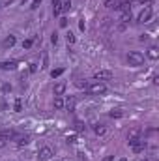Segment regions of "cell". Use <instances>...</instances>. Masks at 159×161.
I'll use <instances>...</instances> for the list:
<instances>
[{"label": "cell", "mask_w": 159, "mask_h": 161, "mask_svg": "<svg viewBox=\"0 0 159 161\" xmlns=\"http://www.w3.org/2000/svg\"><path fill=\"white\" fill-rule=\"evenodd\" d=\"M127 64H129V66H133V68L142 66V64H144V54H142V53H139V51H131V53L127 54Z\"/></svg>", "instance_id": "cell-1"}, {"label": "cell", "mask_w": 159, "mask_h": 161, "mask_svg": "<svg viewBox=\"0 0 159 161\" xmlns=\"http://www.w3.org/2000/svg\"><path fill=\"white\" fill-rule=\"evenodd\" d=\"M86 88H88V92H90V94H94V96H97V94H103V92L107 90V86H105L101 81H97V83H92V84H88Z\"/></svg>", "instance_id": "cell-2"}, {"label": "cell", "mask_w": 159, "mask_h": 161, "mask_svg": "<svg viewBox=\"0 0 159 161\" xmlns=\"http://www.w3.org/2000/svg\"><path fill=\"white\" fill-rule=\"evenodd\" d=\"M114 75H112V71H109V69H99L96 75H94V79L96 81H111Z\"/></svg>", "instance_id": "cell-3"}, {"label": "cell", "mask_w": 159, "mask_h": 161, "mask_svg": "<svg viewBox=\"0 0 159 161\" xmlns=\"http://www.w3.org/2000/svg\"><path fill=\"white\" fill-rule=\"evenodd\" d=\"M51 158H52V150H51L49 146L39 148V159L41 161H51Z\"/></svg>", "instance_id": "cell-4"}, {"label": "cell", "mask_w": 159, "mask_h": 161, "mask_svg": "<svg viewBox=\"0 0 159 161\" xmlns=\"http://www.w3.org/2000/svg\"><path fill=\"white\" fill-rule=\"evenodd\" d=\"M152 8H144L142 11H141V15H139V23H148L150 19H152Z\"/></svg>", "instance_id": "cell-5"}, {"label": "cell", "mask_w": 159, "mask_h": 161, "mask_svg": "<svg viewBox=\"0 0 159 161\" xmlns=\"http://www.w3.org/2000/svg\"><path fill=\"white\" fill-rule=\"evenodd\" d=\"M116 9H118L120 13H131V0H126V2H120Z\"/></svg>", "instance_id": "cell-6"}, {"label": "cell", "mask_w": 159, "mask_h": 161, "mask_svg": "<svg viewBox=\"0 0 159 161\" xmlns=\"http://www.w3.org/2000/svg\"><path fill=\"white\" fill-rule=\"evenodd\" d=\"M0 68L6 69V71H13V69H17V62L15 60H6V62L0 64Z\"/></svg>", "instance_id": "cell-7"}, {"label": "cell", "mask_w": 159, "mask_h": 161, "mask_svg": "<svg viewBox=\"0 0 159 161\" xmlns=\"http://www.w3.org/2000/svg\"><path fill=\"white\" fill-rule=\"evenodd\" d=\"M75 105H77V98H75V96H69V98L64 101V107H66L67 111H75Z\"/></svg>", "instance_id": "cell-8"}, {"label": "cell", "mask_w": 159, "mask_h": 161, "mask_svg": "<svg viewBox=\"0 0 159 161\" xmlns=\"http://www.w3.org/2000/svg\"><path fill=\"white\" fill-rule=\"evenodd\" d=\"M66 88H67V84H66V83H58V84H54L52 92H54V96H62V94L66 92Z\"/></svg>", "instance_id": "cell-9"}, {"label": "cell", "mask_w": 159, "mask_h": 161, "mask_svg": "<svg viewBox=\"0 0 159 161\" xmlns=\"http://www.w3.org/2000/svg\"><path fill=\"white\" fill-rule=\"evenodd\" d=\"M141 133H142V129H141V128H133V129L129 131V135H127V141H135V139H141Z\"/></svg>", "instance_id": "cell-10"}, {"label": "cell", "mask_w": 159, "mask_h": 161, "mask_svg": "<svg viewBox=\"0 0 159 161\" xmlns=\"http://www.w3.org/2000/svg\"><path fill=\"white\" fill-rule=\"evenodd\" d=\"M13 45H15V36H7V38L2 41V47H4V49H11Z\"/></svg>", "instance_id": "cell-11"}, {"label": "cell", "mask_w": 159, "mask_h": 161, "mask_svg": "<svg viewBox=\"0 0 159 161\" xmlns=\"http://www.w3.org/2000/svg\"><path fill=\"white\" fill-rule=\"evenodd\" d=\"M148 58H152V60H157V58H159L157 47H150V49H148Z\"/></svg>", "instance_id": "cell-12"}, {"label": "cell", "mask_w": 159, "mask_h": 161, "mask_svg": "<svg viewBox=\"0 0 159 161\" xmlns=\"http://www.w3.org/2000/svg\"><path fill=\"white\" fill-rule=\"evenodd\" d=\"M69 8H71V2H69V0H62V4H60V13H62V11H64V13L69 11Z\"/></svg>", "instance_id": "cell-13"}, {"label": "cell", "mask_w": 159, "mask_h": 161, "mask_svg": "<svg viewBox=\"0 0 159 161\" xmlns=\"http://www.w3.org/2000/svg\"><path fill=\"white\" fill-rule=\"evenodd\" d=\"M60 4H62V0H52V13L54 15H60Z\"/></svg>", "instance_id": "cell-14"}, {"label": "cell", "mask_w": 159, "mask_h": 161, "mask_svg": "<svg viewBox=\"0 0 159 161\" xmlns=\"http://www.w3.org/2000/svg\"><path fill=\"white\" fill-rule=\"evenodd\" d=\"M54 109H64V99H62V96H56V98H54Z\"/></svg>", "instance_id": "cell-15"}, {"label": "cell", "mask_w": 159, "mask_h": 161, "mask_svg": "<svg viewBox=\"0 0 159 161\" xmlns=\"http://www.w3.org/2000/svg\"><path fill=\"white\" fill-rule=\"evenodd\" d=\"M17 139H19V141H17L19 146H26V144L30 143V137H28V135H24V137H17Z\"/></svg>", "instance_id": "cell-16"}, {"label": "cell", "mask_w": 159, "mask_h": 161, "mask_svg": "<svg viewBox=\"0 0 159 161\" xmlns=\"http://www.w3.org/2000/svg\"><path fill=\"white\" fill-rule=\"evenodd\" d=\"M94 131H96V135H103L105 133V126L103 124H96L94 126Z\"/></svg>", "instance_id": "cell-17"}, {"label": "cell", "mask_w": 159, "mask_h": 161, "mask_svg": "<svg viewBox=\"0 0 159 161\" xmlns=\"http://www.w3.org/2000/svg\"><path fill=\"white\" fill-rule=\"evenodd\" d=\"M62 73H64V68H56V69H52V71H51V77H52V79H56V77H60Z\"/></svg>", "instance_id": "cell-18"}, {"label": "cell", "mask_w": 159, "mask_h": 161, "mask_svg": "<svg viewBox=\"0 0 159 161\" xmlns=\"http://www.w3.org/2000/svg\"><path fill=\"white\" fill-rule=\"evenodd\" d=\"M109 114H111L112 118H122V116H124V113H122L120 109H112V111H111Z\"/></svg>", "instance_id": "cell-19"}, {"label": "cell", "mask_w": 159, "mask_h": 161, "mask_svg": "<svg viewBox=\"0 0 159 161\" xmlns=\"http://www.w3.org/2000/svg\"><path fill=\"white\" fill-rule=\"evenodd\" d=\"M84 129H86V126H84V122H81V120H77V122H75V131H79V133H81V131H84Z\"/></svg>", "instance_id": "cell-20"}, {"label": "cell", "mask_w": 159, "mask_h": 161, "mask_svg": "<svg viewBox=\"0 0 159 161\" xmlns=\"http://www.w3.org/2000/svg\"><path fill=\"white\" fill-rule=\"evenodd\" d=\"M118 4H120V0H107L105 2L107 8H118Z\"/></svg>", "instance_id": "cell-21"}, {"label": "cell", "mask_w": 159, "mask_h": 161, "mask_svg": "<svg viewBox=\"0 0 159 161\" xmlns=\"http://www.w3.org/2000/svg\"><path fill=\"white\" fill-rule=\"evenodd\" d=\"M32 43H34L32 39H24V41H22V49H30V47H32Z\"/></svg>", "instance_id": "cell-22"}, {"label": "cell", "mask_w": 159, "mask_h": 161, "mask_svg": "<svg viewBox=\"0 0 159 161\" xmlns=\"http://www.w3.org/2000/svg\"><path fill=\"white\" fill-rule=\"evenodd\" d=\"M122 21L124 23H129L131 21V13H122Z\"/></svg>", "instance_id": "cell-23"}, {"label": "cell", "mask_w": 159, "mask_h": 161, "mask_svg": "<svg viewBox=\"0 0 159 161\" xmlns=\"http://www.w3.org/2000/svg\"><path fill=\"white\" fill-rule=\"evenodd\" d=\"M43 69H47L49 68V58H47V54H43V66H41Z\"/></svg>", "instance_id": "cell-24"}, {"label": "cell", "mask_w": 159, "mask_h": 161, "mask_svg": "<svg viewBox=\"0 0 159 161\" xmlns=\"http://www.w3.org/2000/svg\"><path fill=\"white\" fill-rule=\"evenodd\" d=\"M21 109H22V101H21V99H17V101H15V111L19 113Z\"/></svg>", "instance_id": "cell-25"}, {"label": "cell", "mask_w": 159, "mask_h": 161, "mask_svg": "<svg viewBox=\"0 0 159 161\" xmlns=\"http://www.w3.org/2000/svg\"><path fill=\"white\" fill-rule=\"evenodd\" d=\"M67 43H75V36L71 32H67Z\"/></svg>", "instance_id": "cell-26"}, {"label": "cell", "mask_w": 159, "mask_h": 161, "mask_svg": "<svg viewBox=\"0 0 159 161\" xmlns=\"http://www.w3.org/2000/svg\"><path fill=\"white\" fill-rule=\"evenodd\" d=\"M60 26H62V28H66V26H67V19H66V17H62V19H60Z\"/></svg>", "instance_id": "cell-27"}, {"label": "cell", "mask_w": 159, "mask_h": 161, "mask_svg": "<svg viewBox=\"0 0 159 161\" xmlns=\"http://www.w3.org/2000/svg\"><path fill=\"white\" fill-rule=\"evenodd\" d=\"M141 2H142L144 8H150V6H152V0H141Z\"/></svg>", "instance_id": "cell-28"}, {"label": "cell", "mask_w": 159, "mask_h": 161, "mask_svg": "<svg viewBox=\"0 0 159 161\" xmlns=\"http://www.w3.org/2000/svg\"><path fill=\"white\" fill-rule=\"evenodd\" d=\"M39 4H41V0H34V2H32V6H30V8H32V9H36V8H37V6H39Z\"/></svg>", "instance_id": "cell-29"}, {"label": "cell", "mask_w": 159, "mask_h": 161, "mask_svg": "<svg viewBox=\"0 0 159 161\" xmlns=\"http://www.w3.org/2000/svg\"><path fill=\"white\" fill-rule=\"evenodd\" d=\"M37 71V66L36 64H30V73H36Z\"/></svg>", "instance_id": "cell-30"}, {"label": "cell", "mask_w": 159, "mask_h": 161, "mask_svg": "<svg viewBox=\"0 0 159 161\" xmlns=\"http://www.w3.org/2000/svg\"><path fill=\"white\" fill-rule=\"evenodd\" d=\"M152 83H154V84H157V83H159V75H152Z\"/></svg>", "instance_id": "cell-31"}, {"label": "cell", "mask_w": 159, "mask_h": 161, "mask_svg": "<svg viewBox=\"0 0 159 161\" xmlns=\"http://www.w3.org/2000/svg\"><path fill=\"white\" fill-rule=\"evenodd\" d=\"M51 41H52V43H56V41H58V36H56V34H52V36H51Z\"/></svg>", "instance_id": "cell-32"}, {"label": "cell", "mask_w": 159, "mask_h": 161, "mask_svg": "<svg viewBox=\"0 0 159 161\" xmlns=\"http://www.w3.org/2000/svg\"><path fill=\"white\" fill-rule=\"evenodd\" d=\"M4 146H6V141H4V139H0V148H4Z\"/></svg>", "instance_id": "cell-33"}, {"label": "cell", "mask_w": 159, "mask_h": 161, "mask_svg": "<svg viewBox=\"0 0 159 161\" xmlns=\"http://www.w3.org/2000/svg\"><path fill=\"white\" fill-rule=\"evenodd\" d=\"M103 161H112V156H107V158H105Z\"/></svg>", "instance_id": "cell-34"}, {"label": "cell", "mask_w": 159, "mask_h": 161, "mask_svg": "<svg viewBox=\"0 0 159 161\" xmlns=\"http://www.w3.org/2000/svg\"><path fill=\"white\" fill-rule=\"evenodd\" d=\"M118 161H127V159H126V158H122V159H118Z\"/></svg>", "instance_id": "cell-35"}, {"label": "cell", "mask_w": 159, "mask_h": 161, "mask_svg": "<svg viewBox=\"0 0 159 161\" xmlns=\"http://www.w3.org/2000/svg\"><path fill=\"white\" fill-rule=\"evenodd\" d=\"M142 161H146V159H142Z\"/></svg>", "instance_id": "cell-36"}]
</instances>
